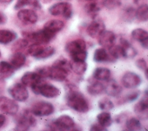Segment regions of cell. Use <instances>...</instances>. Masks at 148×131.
Listing matches in <instances>:
<instances>
[{"instance_id": "obj_1", "label": "cell", "mask_w": 148, "mask_h": 131, "mask_svg": "<svg viewBox=\"0 0 148 131\" xmlns=\"http://www.w3.org/2000/svg\"><path fill=\"white\" fill-rule=\"evenodd\" d=\"M66 103L72 109L82 113L88 111V104L84 95L73 84L66 85Z\"/></svg>"}, {"instance_id": "obj_2", "label": "cell", "mask_w": 148, "mask_h": 131, "mask_svg": "<svg viewBox=\"0 0 148 131\" xmlns=\"http://www.w3.org/2000/svg\"><path fill=\"white\" fill-rule=\"evenodd\" d=\"M22 35L28 41L40 44H47L56 36L43 28L36 31H23Z\"/></svg>"}, {"instance_id": "obj_3", "label": "cell", "mask_w": 148, "mask_h": 131, "mask_svg": "<svg viewBox=\"0 0 148 131\" xmlns=\"http://www.w3.org/2000/svg\"><path fill=\"white\" fill-rule=\"evenodd\" d=\"M51 130H78L73 119L68 115H62L48 124Z\"/></svg>"}, {"instance_id": "obj_4", "label": "cell", "mask_w": 148, "mask_h": 131, "mask_svg": "<svg viewBox=\"0 0 148 131\" xmlns=\"http://www.w3.org/2000/svg\"><path fill=\"white\" fill-rule=\"evenodd\" d=\"M16 125L14 130H28L31 127L36 125V121L32 113L29 110L23 111L16 118Z\"/></svg>"}, {"instance_id": "obj_5", "label": "cell", "mask_w": 148, "mask_h": 131, "mask_svg": "<svg viewBox=\"0 0 148 131\" xmlns=\"http://www.w3.org/2000/svg\"><path fill=\"white\" fill-rule=\"evenodd\" d=\"M49 13L54 16H62L65 19H69L73 14L72 6L70 3L61 2L53 4L49 8Z\"/></svg>"}, {"instance_id": "obj_6", "label": "cell", "mask_w": 148, "mask_h": 131, "mask_svg": "<svg viewBox=\"0 0 148 131\" xmlns=\"http://www.w3.org/2000/svg\"><path fill=\"white\" fill-rule=\"evenodd\" d=\"M9 95L18 102L25 101L29 96L28 91L25 86L22 83H16L8 88Z\"/></svg>"}, {"instance_id": "obj_7", "label": "cell", "mask_w": 148, "mask_h": 131, "mask_svg": "<svg viewBox=\"0 0 148 131\" xmlns=\"http://www.w3.org/2000/svg\"><path fill=\"white\" fill-rule=\"evenodd\" d=\"M54 111L53 105L47 102L40 101L35 103L32 107L31 112L37 117L48 116Z\"/></svg>"}, {"instance_id": "obj_8", "label": "cell", "mask_w": 148, "mask_h": 131, "mask_svg": "<svg viewBox=\"0 0 148 131\" xmlns=\"http://www.w3.org/2000/svg\"><path fill=\"white\" fill-rule=\"evenodd\" d=\"M18 110L17 103L13 100L4 96H0V111L8 115H15Z\"/></svg>"}, {"instance_id": "obj_9", "label": "cell", "mask_w": 148, "mask_h": 131, "mask_svg": "<svg viewBox=\"0 0 148 131\" xmlns=\"http://www.w3.org/2000/svg\"><path fill=\"white\" fill-rule=\"evenodd\" d=\"M105 30V25L99 18H93V20L88 25L86 31L87 34L92 38H98L103 31Z\"/></svg>"}, {"instance_id": "obj_10", "label": "cell", "mask_w": 148, "mask_h": 131, "mask_svg": "<svg viewBox=\"0 0 148 131\" xmlns=\"http://www.w3.org/2000/svg\"><path fill=\"white\" fill-rule=\"evenodd\" d=\"M147 90L145 92V96L134 106V112L138 117L142 119L148 118V98Z\"/></svg>"}, {"instance_id": "obj_11", "label": "cell", "mask_w": 148, "mask_h": 131, "mask_svg": "<svg viewBox=\"0 0 148 131\" xmlns=\"http://www.w3.org/2000/svg\"><path fill=\"white\" fill-rule=\"evenodd\" d=\"M142 83L141 77L135 73L127 72L124 74L121 78L123 85L128 89L135 88L140 85Z\"/></svg>"}, {"instance_id": "obj_12", "label": "cell", "mask_w": 148, "mask_h": 131, "mask_svg": "<svg viewBox=\"0 0 148 131\" xmlns=\"http://www.w3.org/2000/svg\"><path fill=\"white\" fill-rule=\"evenodd\" d=\"M17 17L22 23L27 24H34L38 21L37 14L31 9H24L18 11Z\"/></svg>"}, {"instance_id": "obj_13", "label": "cell", "mask_w": 148, "mask_h": 131, "mask_svg": "<svg viewBox=\"0 0 148 131\" xmlns=\"http://www.w3.org/2000/svg\"><path fill=\"white\" fill-rule=\"evenodd\" d=\"M60 89L49 83H46L43 81L39 87V95L40 94L43 96L47 98H54L58 96L60 94Z\"/></svg>"}, {"instance_id": "obj_14", "label": "cell", "mask_w": 148, "mask_h": 131, "mask_svg": "<svg viewBox=\"0 0 148 131\" xmlns=\"http://www.w3.org/2000/svg\"><path fill=\"white\" fill-rule=\"evenodd\" d=\"M116 36L110 31H104L98 37L99 44L104 48H109L114 44Z\"/></svg>"}, {"instance_id": "obj_15", "label": "cell", "mask_w": 148, "mask_h": 131, "mask_svg": "<svg viewBox=\"0 0 148 131\" xmlns=\"http://www.w3.org/2000/svg\"><path fill=\"white\" fill-rule=\"evenodd\" d=\"M86 44L84 40L77 39L68 42L65 47V51L69 54V55L86 50Z\"/></svg>"}, {"instance_id": "obj_16", "label": "cell", "mask_w": 148, "mask_h": 131, "mask_svg": "<svg viewBox=\"0 0 148 131\" xmlns=\"http://www.w3.org/2000/svg\"><path fill=\"white\" fill-rule=\"evenodd\" d=\"M68 76V69L51 66L49 78L57 81H64Z\"/></svg>"}, {"instance_id": "obj_17", "label": "cell", "mask_w": 148, "mask_h": 131, "mask_svg": "<svg viewBox=\"0 0 148 131\" xmlns=\"http://www.w3.org/2000/svg\"><path fill=\"white\" fill-rule=\"evenodd\" d=\"M132 37L136 40L139 42L142 46L145 48H148V33L142 28H136L131 32Z\"/></svg>"}, {"instance_id": "obj_18", "label": "cell", "mask_w": 148, "mask_h": 131, "mask_svg": "<svg viewBox=\"0 0 148 131\" xmlns=\"http://www.w3.org/2000/svg\"><path fill=\"white\" fill-rule=\"evenodd\" d=\"M122 87L113 79L108 80L105 86V91L106 94L112 97L118 96L122 92Z\"/></svg>"}, {"instance_id": "obj_19", "label": "cell", "mask_w": 148, "mask_h": 131, "mask_svg": "<svg viewBox=\"0 0 148 131\" xmlns=\"http://www.w3.org/2000/svg\"><path fill=\"white\" fill-rule=\"evenodd\" d=\"M42 80H43V78H42L36 72H27L22 76L21 81L25 86L31 87Z\"/></svg>"}, {"instance_id": "obj_20", "label": "cell", "mask_w": 148, "mask_h": 131, "mask_svg": "<svg viewBox=\"0 0 148 131\" xmlns=\"http://www.w3.org/2000/svg\"><path fill=\"white\" fill-rule=\"evenodd\" d=\"M64 27V23L60 20H51L47 21L43 26V29L52 34L56 35L57 33L61 31Z\"/></svg>"}, {"instance_id": "obj_21", "label": "cell", "mask_w": 148, "mask_h": 131, "mask_svg": "<svg viewBox=\"0 0 148 131\" xmlns=\"http://www.w3.org/2000/svg\"><path fill=\"white\" fill-rule=\"evenodd\" d=\"M93 59L96 62H113L114 58L110 57L104 48H99L95 50Z\"/></svg>"}, {"instance_id": "obj_22", "label": "cell", "mask_w": 148, "mask_h": 131, "mask_svg": "<svg viewBox=\"0 0 148 131\" xmlns=\"http://www.w3.org/2000/svg\"><path fill=\"white\" fill-rule=\"evenodd\" d=\"M25 55L21 52H16L13 54L10 59V63L14 70L21 68L25 63Z\"/></svg>"}, {"instance_id": "obj_23", "label": "cell", "mask_w": 148, "mask_h": 131, "mask_svg": "<svg viewBox=\"0 0 148 131\" xmlns=\"http://www.w3.org/2000/svg\"><path fill=\"white\" fill-rule=\"evenodd\" d=\"M120 46L122 47L125 58H132L137 54L136 50L132 46L131 44L125 38H121L120 39Z\"/></svg>"}, {"instance_id": "obj_24", "label": "cell", "mask_w": 148, "mask_h": 131, "mask_svg": "<svg viewBox=\"0 0 148 131\" xmlns=\"http://www.w3.org/2000/svg\"><path fill=\"white\" fill-rule=\"evenodd\" d=\"M14 69L10 63L2 61L0 62V77L6 79L12 77L14 73Z\"/></svg>"}, {"instance_id": "obj_25", "label": "cell", "mask_w": 148, "mask_h": 131, "mask_svg": "<svg viewBox=\"0 0 148 131\" xmlns=\"http://www.w3.org/2000/svg\"><path fill=\"white\" fill-rule=\"evenodd\" d=\"M17 33L8 29H0V44H8L17 38Z\"/></svg>"}, {"instance_id": "obj_26", "label": "cell", "mask_w": 148, "mask_h": 131, "mask_svg": "<svg viewBox=\"0 0 148 131\" xmlns=\"http://www.w3.org/2000/svg\"><path fill=\"white\" fill-rule=\"evenodd\" d=\"M69 68L76 74L82 75L86 71L87 65L85 61H75L71 60V61L69 62Z\"/></svg>"}, {"instance_id": "obj_27", "label": "cell", "mask_w": 148, "mask_h": 131, "mask_svg": "<svg viewBox=\"0 0 148 131\" xmlns=\"http://www.w3.org/2000/svg\"><path fill=\"white\" fill-rule=\"evenodd\" d=\"M110 71L106 68H97L93 73V77L95 79L99 81H106L110 76Z\"/></svg>"}, {"instance_id": "obj_28", "label": "cell", "mask_w": 148, "mask_h": 131, "mask_svg": "<svg viewBox=\"0 0 148 131\" xmlns=\"http://www.w3.org/2000/svg\"><path fill=\"white\" fill-rule=\"evenodd\" d=\"M25 6H30L36 9H40L42 8L39 0H17L14 8L18 10Z\"/></svg>"}, {"instance_id": "obj_29", "label": "cell", "mask_w": 148, "mask_h": 131, "mask_svg": "<svg viewBox=\"0 0 148 131\" xmlns=\"http://www.w3.org/2000/svg\"><path fill=\"white\" fill-rule=\"evenodd\" d=\"M87 91L92 96L98 95L105 91V86L99 82L95 81L87 87Z\"/></svg>"}, {"instance_id": "obj_30", "label": "cell", "mask_w": 148, "mask_h": 131, "mask_svg": "<svg viewBox=\"0 0 148 131\" xmlns=\"http://www.w3.org/2000/svg\"><path fill=\"white\" fill-rule=\"evenodd\" d=\"M55 53V49L51 46H45L43 45L38 54L35 56L37 59H44L52 56Z\"/></svg>"}, {"instance_id": "obj_31", "label": "cell", "mask_w": 148, "mask_h": 131, "mask_svg": "<svg viewBox=\"0 0 148 131\" xmlns=\"http://www.w3.org/2000/svg\"><path fill=\"white\" fill-rule=\"evenodd\" d=\"M135 17L141 22H146L148 20V6L147 4L141 5L135 11Z\"/></svg>"}, {"instance_id": "obj_32", "label": "cell", "mask_w": 148, "mask_h": 131, "mask_svg": "<svg viewBox=\"0 0 148 131\" xmlns=\"http://www.w3.org/2000/svg\"><path fill=\"white\" fill-rule=\"evenodd\" d=\"M98 122L104 128L109 127L111 125L112 122V119L111 115L108 112H102L99 114L97 117Z\"/></svg>"}, {"instance_id": "obj_33", "label": "cell", "mask_w": 148, "mask_h": 131, "mask_svg": "<svg viewBox=\"0 0 148 131\" xmlns=\"http://www.w3.org/2000/svg\"><path fill=\"white\" fill-rule=\"evenodd\" d=\"M100 10V5L97 2H90L84 6L85 12L93 18L96 17L98 12Z\"/></svg>"}, {"instance_id": "obj_34", "label": "cell", "mask_w": 148, "mask_h": 131, "mask_svg": "<svg viewBox=\"0 0 148 131\" xmlns=\"http://www.w3.org/2000/svg\"><path fill=\"white\" fill-rule=\"evenodd\" d=\"M140 91L139 90L132 91L128 93L127 94H126L123 98H120L119 100V103L124 104V103L132 102L138 98V97L140 95Z\"/></svg>"}, {"instance_id": "obj_35", "label": "cell", "mask_w": 148, "mask_h": 131, "mask_svg": "<svg viewBox=\"0 0 148 131\" xmlns=\"http://www.w3.org/2000/svg\"><path fill=\"white\" fill-rule=\"evenodd\" d=\"M108 49L109 54L115 59L121 58H125L123 48L120 45L114 44Z\"/></svg>"}, {"instance_id": "obj_36", "label": "cell", "mask_w": 148, "mask_h": 131, "mask_svg": "<svg viewBox=\"0 0 148 131\" xmlns=\"http://www.w3.org/2000/svg\"><path fill=\"white\" fill-rule=\"evenodd\" d=\"M125 125L128 130L138 131L142 129V125L140 121L136 118L132 117L127 119Z\"/></svg>"}, {"instance_id": "obj_37", "label": "cell", "mask_w": 148, "mask_h": 131, "mask_svg": "<svg viewBox=\"0 0 148 131\" xmlns=\"http://www.w3.org/2000/svg\"><path fill=\"white\" fill-rule=\"evenodd\" d=\"M135 10L132 7H127L122 12V18L126 21L131 22L135 17Z\"/></svg>"}, {"instance_id": "obj_38", "label": "cell", "mask_w": 148, "mask_h": 131, "mask_svg": "<svg viewBox=\"0 0 148 131\" xmlns=\"http://www.w3.org/2000/svg\"><path fill=\"white\" fill-rule=\"evenodd\" d=\"M28 45V41L24 38L17 40L13 44L12 49L15 52H18L26 48Z\"/></svg>"}, {"instance_id": "obj_39", "label": "cell", "mask_w": 148, "mask_h": 131, "mask_svg": "<svg viewBox=\"0 0 148 131\" xmlns=\"http://www.w3.org/2000/svg\"><path fill=\"white\" fill-rule=\"evenodd\" d=\"M98 106L102 110H109L114 107V104L108 98H103L98 102Z\"/></svg>"}, {"instance_id": "obj_40", "label": "cell", "mask_w": 148, "mask_h": 131, "mask_svg": "<svg viewBox=\"0 0 148 131\" xmlns=\"http://www.w3.org/2000/svg\"><path fill=\"white\" fill-rule=\"evenodd\" d=\"M73 61H85L87 57V52L86 50L81 51L70 55Z\"/></svg>"}, {"instance_id": "obj_41", "label": "cell", "mask_w": 148, "mask_h": 131, "mask_svg": "<svg viewBox=\"0 0 148 131\" xmlns=\"http://www.w3.org/2000/svg\"><path fill=\"white\" fill-rule=\"evenodd\" d=\"M102 4L106 9L111 10L120 6L121 1L120 0H104Z\"/></svg>"}, {"instance_id": "obj_42", "label": "cell", "mask_w": 148, "mask_h": 131, "mask_svg": "<svg viewBox=\"0 0 148 131\" xmlns=\"http://www.w3.org/2000/svg\"><path fill=\"white\" fill-rule=\"evenodd\" d=\"M52 66L64 68L68 69V66L69 67V62H68V61L66 58L61 57L54 62Z\"/></svg>"}, {"instance_id": "obj_43", "label": "cell", "mask_w": 148, "mask_h": 131, "mask_svg": "<svg viewBox=\"0 0 148 131\" xmlns=\"http://www.w3.org/2000/svg\"><path fill=\"white\" fill-rule=\"evenodd\" d=\"M135 65L139 69L143 70L145 72L148 71L147 62L143 58L137 59L135 62Z\"/></svg>"}, {"instance_id": "obj_44", "label": "cell", "mask_w": 148, "mask_h": 131, "mask_svg": "<svg viewBox=\"0 0 148 131\" xmlns=\"http://www.w3.org/2000/svg\"><path fill=\"white\" fill-rule=\"evenodd\" d=\"M90 130L91 131H106L107 130L106 128L103 127L98 122L92 124Z\"/></svg>"}, {"instance_id": "obj_45", "label": "cell", "mask_w": 148, "mask_h": 131, "mask_svg": "<svg viewBox=\"0 0 148 131\" xmlns=\"http://www.w3.org/2000/svg\"><path fill=\"white\" fill-rule=\"evenodd\" d=\"M6 121V117L3 114H0V128L3 125Z\"/></svg>"}, {"instance_id": "obj_46", "label": "cell", "mask_w": 148, "mask_h": 131, "mask_svg": "<svg viewBox=\"0 0 148 131\" xmlns=\"http://www.w3.org/2000/svg\"><path fill=\"white\" fill-rule=\"evenodd\" d=\"M6 16L3 14L0 13V24H3L6 22Z\"/></svg>"}, {"instance_id": "obj_47", "label": "cell", "mask_w": 148, "mask_h": 131, "mask_svg": "<svg viewBox=\"0 0 148 131\" xmlns=\"http://www.w3.org/2000/svg\"><path fill=\"white\" fill-rule=\"evenodd\" d=\"M13 1V0H0V2L2 3H9Z\"/></svg>"}, {"instance_id": "obj_48", "label": "cell", "mask_w": 148, "mask_h": 131, "mask_svg": "<svg viewBox=\"0 0 148 131\" xmlns=\"http://www.w3.org/2000/svg\"><path fill=\"white\" fill-rule=\"evenodd\" d=\"M39 2H41L42 3H45V4L49 3L52 1V0H39Z\"/></svg>"}, {"instance_id": "obj_49", "label": "cell", "mask_w": 148, "mask_h": 131, "mask_svg": "<svg viewBox=\"0 0 148 131\" xmlns=\"http://www.w3.org/2000/svg\"><path fill=\"white\" fill-rule=\"evenodd\" d=\"M86 1H95V0H86Z\"/></svg>"}, {"instance_id": "obj_50", "label": "cell", "mask_w": 148, "mask_h": 131, "mask_svg": "<svg viewBox=\"0 0 148 131\" xmlns=\"http://www.w3.org/2000/svg\"><path fill=\"white\" fill-rule=\"evenodd\" d=\"M1 52H0V57H1Z\"/></svg>"}]
</instances>
